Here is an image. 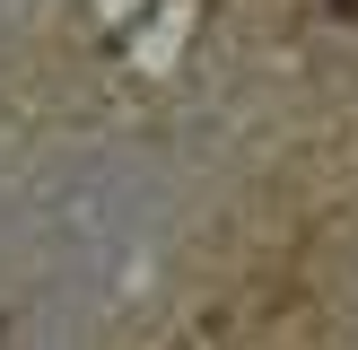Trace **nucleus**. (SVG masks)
I'll list each match as a JSON object with an SVG mask.
<instances>
[{"label": "nucleus", "mask_w": 358, "mask_h": 350, "mask_svg": "<svg viewBox=\"0 0 358 350\" xmlns=\"http://www.w3.org/2000/svg\"><path fill=\"white\" fill-rule=\"evenodd\" d=\"M332 18H350V27H358V0H332Z\"/></svg>", "instance_id": "1"}]
</instances>
